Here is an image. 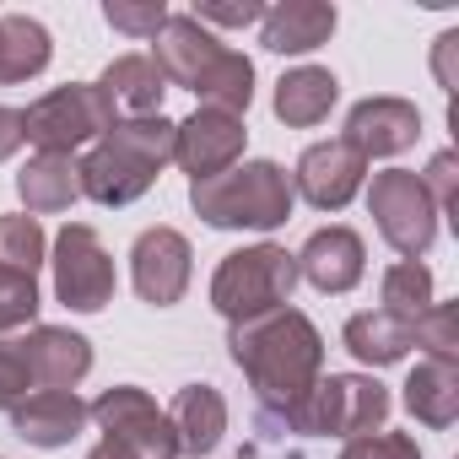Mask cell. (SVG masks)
Here are the masks:
<instances>
[{"label": "cell", "mask_w": 459, "mask_h": 459, "mask_svg": "<svg viewBox=\"0 0 459 459\" xmlns=\"http://www.w3.org/2000/svg\"><path fill=\"white\" fill-rule=\"evenodd\" d=\"M244 141H249V130L238 114H221V108L200 103L184 125H173V162L189 173V184H200V178H216V173L233 168L244 157Z\"/></svg>", "instance_id": "obj_11"}, {"label": "cell", "mask_w": 459, "mask_h": 459, "mask_svg": "<svg viewBox=\"0 0 459 459\" xmlns=\"http://www.w3.org/2000/svg\"><path fill=\"white\" fill-rule=\"evenodd\" d=\"M92 87L103 92L114 119H152V114H162V92H168V82H162L152 55H119Z\"/></svg>", "instance_id": "obj_18"}, {"label": "cell", "mask_w": 459, "mask_h": 459, "mask_svg": "<svg viewBox=\"0 0 459 459\" xmlns=\"http://www.w3.org/2000/svg\"><path fill=\"white\" fill-rule=\"evenodd\" d=\"M341 459H421L411 432H362L341 448Z\"/></svg>", "instance_id": "obj_32"}, {"label": "cell", "mask_w": 459, "mask_h": 459, "mask_svg": "<svg viewBox=\"0 0 459 459\" xmlns=\"http://www.w3.org/2000/svg\"><path fill=\"white\" fill-rule=\"evenodd\" d=\"M33 319H39V276H22V271L0 265V335L22 330Z\"/></svg>", "instance_id": "obj_29"}, {"label": "cell", "mask_w": 459, "mask_h": 459, "mask_svg": "<svg viewBox=\"0 0 459 459\" xmlns=\"http://www.w3.org/2000/svg\"><path fill=\"white\" fill-rule=\"evenodd\" d=\"M87 416L103 427V437H119L135 459H178V437L168 427V411L146 389H135V384L103 389L87 405Z\"/></svg>", "instance_id": "obj_10"}, {"label": "cell", "mask_w": 459, "mask_h": 459, "mask_svg": "<svg viewBox=\"0 0 459 459\" xmlns=\"http://www.w3.org/2000/svg\"><path fill=\"white\" fill-rule=\"evenodd\" d=\"M55 44H49V28L22 17V12H6L0 17V87H17V82H33L44 65H49Z\"/></svg>", "instance_id": "obj_23"}, {"label": "cell", "mask_w": 459, "mask_h": 459, "mask_svg": "<svg viewBox=\"0 0 459 459\" xmlns=\"http://www.w3.org/2000/svg\"><path fill=\"white\" fill-rule=\"evenodd\" d=\"M416 346H427V362L459 368V303H432L416 319Z\"/></svg>", "instance_id": "obj_28"}, {"label": "cell", "mask_w": 459, "mask_h": 459, "mask_svg": "<svg viewBox=\"0 0 459 459\" xmlns=\"http://www.w3.org/2000/svg\"><path fill=\"white\" fill-rule=\"evenodd\" d=\"M405 411L421 427H454L459 416V368L454 362H421L405 378Z\"/></svg>", "instance_id": "obj_25"}, {"label": "cell", "mask_w": 459, "mask_h": 459, "mask_svg": "<svg viewBox=\"0 0 459 459\" xmlns=\"http://www.w3.org/2000/svg\"><path fill=\"white\" fill-rule=\"evenodd\" d=\"M362 271H368V249H362V238L351 233V227H319V233L303 244V255H298V276L308 287L330 292V298L351 292L362 281Z\"/></svg>", "instance_id": "obj_15"}, {"label": "cell", "mask_w": 459, "mask_h": 459, "mask_svg": "<svg viewBox=\"0 0 459 459\" xmlns=\"http://www.w3.org/2000/svg\"><path fill=\"white\" fill-rule=\"evenodd\" d=\"M421 184H427V195H432L437 216H443V211H454V152H437V157L427 162Z\"/></svg>", "instance_id": "obj_34"}, {"label": "cell", "mask_w": 459, "mask_h": 459, "mask_svg": "<svg viewBox=\"0 0 459 459\" xmlns=\"http://www.w3.org/2000/svg\"><path fill=\"white\" fill-rule=\"evenodd\" d=\"M189 238L173 233V227H146L130 249V276H135V292L152 303V308H173L184 292H189Z\"/></svg>", "instance_id": "obj_12"}, {"label": "cell", "mask_w": 459, "mask_h": 459, "mask_svg": "<svg viewBox=\"0 0 459 459\" xmlns=\"http://www.w3.org/2000/svg\"><path fill=\"white\" fill-rule=\"evenodd\" d=\"M233 459H255V454H233Z\"/></svg>", "instance_id": "obj_37"}, {"label": "cell", "mask_w": 459, "mask_h": 459, "mask_svg": "<svg viewBox=\"0 0 459 459\" xmlns=\"http://www.w3.org/2000/svg\"><path fill=\"white\" fill-rule=\"evenodd\" d=\"M28 346V368L39 389H76L92 373V341L65 330V325H33V335H22Z\"/></svg>", "instance_id": "obj_16"}, {"label": "cell", "mask_w": 459, "mask_h": 459, "mask_svg": "<svg viewBox=\"0 0 459 459\" xmlns=\"http://www.w3.org/2000/svg\"><path fill=\"white\" fill-rule=\"evenodd\" d=\"M114 125H119L114 108H108L103 92L87 87V82H71V87L44 92V98L22 114V135H28L39 152H55V157H71L76 146L108 135Z\"/></svg>", "instance_id": "obj_7"}, {"label": "cell", "mask_w": 459, "mask_h": 459, "mask_svg": "<svg viewBox=\"0 0 459 459\" xmlns=\"http://www.w3.org/2000/svg\"><path fill=\"white\" fill-rule=\"evenodd\" d=\"M200 28L205 22H216V28H249V22H260L265 17V6H255V0H244V6H221V0H200V6L189 12Z\"/></svg>", "instance_id": "obj_33"}, {"label": "cell", "mask_w": 459, "mask_h": 459, "mask_svg": "<svg viewBox=\"0 0 459 459\" xmlns=\"http://www.w3.org/2000/svg\"><path fill=\"white\" fill-rule=\"evenodd\" d=\"M17 195H22L28 216H55V211H71V205L82 200V168H76V157L39 152V157L17 173Z\"/></svg>", "instance_id": "obj_21"}, {"label": "cell", "mask_w": 459, "mask_h": 459, "mask_svg": "<svg viewBox=\"0 0 459 459\" xmlns=\"http://www.w3.org/2000/svg\"><path fill=\"white\" fill-rule=\"evenodd\" d=\"M168 162H173V119H162V114L119 119L76 162L82 168V195L98 200V205H130V200H141L157 184V173Z\"/></svg>", "instance_id": "obj_3"}, {"label": "cell", "mask_w": 459, "mask_h": 459, "mask_svg": "<svg viewBox=\"0 0 459 459\" xmlns=\"http://www.w3.org/2000/svg\"><path fill=\"white\" fill-rule=\"evenodd\" d=\"M416 135H421L416 103H405V98H362L346 114V135L341 141L357 146L362 162H368V157H400V152H411Z\"/></svg>", "instance_id": "obj_14"}, {"label": "cell", "mask_w": 459, "mask_h": 459, "mask_svg": "<svg viewBox=\"0 0 459 459\" xmlns=\"http://www.w3.org/2000/svg\"><path fill=\"white\" fill-rule=\"evenodd\" d=\"M55 298L76 314H98L114 303V260L103 249V238L87 221H65L55 238Z\"/></svg>", "instance_id": "obj_9"}, {"label": "cell", "mask_w": 459, "mask_h": 459, "mask_svg": "<svg viewBox=\"0 0 459 459\" xmlns=\"http://www.w3.org/2000/svg\"><path fill=\"white\" fill-rule=\"evenodd\" d=\"M368 211H373V221H378L384 244H389L400 260L427 255L432 238H437V205H432L421 173H411V168H384V173H373V184H368Z\"/></svg>", "instance_id": "obj_6"}, {"label": "cell", "mask_w": 459, "mask_h": 459, "mask_svg": "<svg viewBox=\"0 0 459 459\" xmlns=\"http://www.w3.org/2000/svg\"><path fill=\"white\" fill-rule=\"evenodd\" d=\"M411 346H416V325H405V319H394V314H384V308L346 319V351H351L357 362H368V368H389V362H400Z\"/></svg>", "instance_id": "obj_24"}, {"label": "cell", "mask_w": 459, "mask_h": 459, "mask_svg": "<svg viewBox=\"0 0 459 459\" xmlns=\"http://www.w3.org/2000/svg\"><path fill=\"white\" fill-rule=\"evenodd\" d=\"M292 178L281 162H233L216 178L189 184V205L211 221V227H255V233H271L292 216Z\"/></svg>", "instance_id": "obj_4"}, {"label": "cell", "mask_w": 459, "mask_h": 459, "mask_svg": "<svg viewBox=\"0 0 459 459\" xmlns=\"http://www.w3.org/2000/svg\"><path fill=\"white\" fill-rule=\"evenodd\" d=\"M22 141H28V135H22V114H17V108H0V162H6Z\"/></svg>", "instance_id": "obj_35"}, {"label": "cell", "mask_w": 459, "mask_h": 459, "mask_svg": "<svg viewBox=\"0 0 459 459\" xmlns=\"http://www.w3.org/2000/svg\"><path fill=\"white\" fill-rule=\"evenodd\" d=\"M103 17H108V28H119L130 39H157L168 22V6L162 0H108Z\"/></svg>", "instance_id": "obj_30"}, {"label": "cell", "mask_w": 459, "mask_h": 459, "mask_svg": "<svg viewBox=\"0 0 459 459\" xmlns=\"http://www.w3.org/2000/svg\"><path fill=\"white\" fill-rule=\"evenodd\" d=\"M292 287H298V255H287L281 244L233 249L216 265V276H211V308L227 325H249L260 314L287 308Z\"/></svg>", "instance_id": "obj_5"}, {"label": "cell", "mask_w": 459, "mask_h": 459, "mask_svg": "<svg viewBox=\"0 0 459 459\" xmlns=\"http://www.w3.org/2000/svg\"><path fill=\"white\" fill-rule=\"evenodd\" d=\"M87 459H135V454H130V448H125L119 437H103V443H98V448H92Z\"/></svg>", "instance_id": "obj_36"}, {"label": "cell", "mask_w": 459, "mask_h": 459, "mask_svg": "<svg viewBox=\"0 0 459 459\" xmlns=\"http://www.w3.org/2000/svg\"><path fill=\"white\" fill-rule=\"evenodd\" d=\"M44 249H49V244H44L39 216H0V265H6V271L39 276Z\"/></svg>", "instance_id": "obj_27"}, {"label": "cell", "mask_w": 459, "mask_h": 459, "mask_svg": "<svg viewBox=\"0 0 459 459\" xmlns=\"http://www.w3.org/2000/svg\"><path fill=\"white\" fill-rule=\"evenodd\" d=\"M87 405L76 400V389H33L17 411H12V427L17 437H28L33 448H65L71 437H82L87 427Z\"/></svg>", "instance_id": "obj_17"}, {"label": "cell", "mask_w": 459, "mask_h": 459, "mask_svg": "<svg viewBox=\"0 0 459 459\" xmlns=\"http://www.w3.org/2000/svg\"><path fill=\"white\" fill-rule=\"evenodd\" d=\"M389 416V389L368 373H330L314 384L308 405H303V432L319 437H362V432H384Z\"/></svg>", "instance_id": "obj_8"}, {"label": "cell", "mask_w": 459, "mask_h": 459, "mask_svg": "<svg viewBox=\"0 0 459 459\" xmlns=\"http://www.w3.org/2000/svg\"><path fill=\"white\" fill-rule=\"evenodd\" d=\"M152 44H157L152 60H157L162 82L189 87L195 98H205V108H221V114H238V119H244V108L255 103V65H249V55L227 49L211 28H200L189 12L168 17Z\"/></svg>", "instance_id": "obj_2"}, {"label": "cell", "mask_w": 459, "mask_h": 459, "mask_svg": "<svg viewBox=\"0 0 459 459\" xmlns=\"http://www.w3.org/2000/svg\"><path fill=\"white\" fill-rule=\"evenodd\" d=\"M33 384V368H28V346L22 341H0V411H17L28 400Z\"/></svg>", "instance_id": "obj_31"}, {"label": "cell", "mask_w": 459, "mask_h": 459, "mask_svg": "<svg viewBox=\"0 0 459 459\" xmlns=\"http://www.w3.org/2000/svg\"><path fill=\"white\" fill-rule=\"evenodd\" d=\"M227 351H233V362L244 368V378L255 389L260 427L271 437L303 432V405H308L314 384L325 378V341H319L314 319L298 308L260 314L249 325H233Z\"/></svg>", "instance_id": "obj_1"}, {"label": "cell", "mask_w": 459, "mask_h": 459, "mask_svg": "<svg viewBox=\"0 0 459 459\" xmlns=\"http://www.w3.org/2000/svg\"><path fill=\"white\" fill-rule=\"evenodd\" d=\"M335 98H341V82L325 65H298L276 82V119L292 125V130H308V125L330 119Z\"/></svg>", "instance_id": "obj_22"}, {"label": "cell", "mask_w": 459, "mask_h": 459, "mask_svg": "<svg viewBox=\"0 0 459 459\" xmlns=\"http://www.w3.org/2000/svg\"><path fill=\"white\" fill-rule=\"evenodd\" d=\"M427 308H432V271H427L421 260H400V265H389V271H384V314L416 325Z\"/></svg>", "instance_id": "obj_26"}, {"label": "cell", "mask_w": 459, "mask_h": 459, "mask_svg": "<svg viewBox=\"0 0 459 459\" xmlns=\"http://www.w3.org/2000/svg\"><path fill=\"white\" fill-rule=\"evenodd\" d=\"M168 427L178 437V454H211L227 432V400L211 384H184L168 405Z\"/></svg>", "instance_id": "obj_20"}, {"label": "cell", "mask_w": 459, "mask_h": 459, "mask_svg": "<svg viewBox=\"0 0 459 459\" xmlns=\"http://www.w3.org/2000/svg\"><path fill=\"white\" fill-rule=\"evenodd\" d=\"M362 178H368V162H362L357 146H346V141H319V146H308V152L298 157V168H292V195H303L314 211H341V205L362 189Z\"/></svg>", "instance_id": "obj_13"}, {"label": "cell", "mask_w": 459, "mask_h": 459, "mask_svg": "<svg viewBox=\"0 0 459 459\" xmlns=\"http://www.w3.org/2000/svg\"><path fill=\"white\" fill-rule=\"evenodd\" d=\"M335 6H325V0H287V6H271L260 17V44L271 55H308L319 44H330L335 33Z\"/></svg>", "instance_id": "obj_19"}]
</instances>
